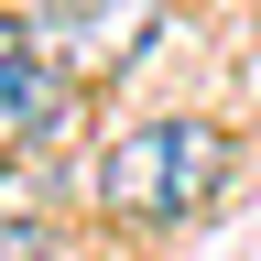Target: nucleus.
Instances as JSON below:
<instances>
[{
	"label": "nucleus",
	"mask_w": 261,
	"mask_h": 261,
	"mask_svg": "<svg viewBox=\"0 0 261 261\" xmlns=\"http://www.w3.org/2000/svg\"><path fill=\"white\" fill-rule=\"evenodd\" d=\"M228 185V130L218 120H142L98 152V207L130 228H185Z\"/></svg>",
	"instance_id": "f257e3e1"
},
{
	"label": "nucleus",
	"mask_w": 261,
	"mask_h": 261,
	"mask_svg": "<svg viewBox=\"0 0 261 261\" xmlns=\"http://www.w3.org/2000/svg\"><path fill=\"white\" fill-rule=\"evenodd\" d=\"M22 33L76 87H98V76H120V65H142V44L163 33V0H22Z\"/></svg>",
	"instance_id": "f03ea898"
},
{
	"label": "nucleus",
	"mask_w": 261,
	"mask_h": 261,
	"mask_svg": "<svg viewBox=\"0 0 261 261\" xmlns=\"http://www.w3.org/2000/svg\"><path fill=\"white\" fill-rule=\"evenodd\" d=\"M76 120V76L22 33V11H0V152L22 142H55V130Z\"/></svg>",
	"instance_id": "7ed1b4c3"
},
{
	"label": "nucleus",
	"mask_w": 261,
	"mask_h": 261,
	"mask_svg": "<svg viewBox=\"0 0 261 261\" xmlns=\"http://www.w3.org/2000/svg\"><path fill=\"white\" fill-rule=\"evenodd\" d=\"M0 261H44V228H33V218H0Z\"/></svg>",
	"instance_id": "20e7f679"
},
{
	"label": "nucleus",
	"mask_w": 261,
	"mask_h": 261,
	"mask_svg": "<svg viewBox=\"0 0 261 261\" xmlns=\"http://www.w3.org/2000/svg\"><path fill=\"white\" fill-rule=\"evenodd\" d=\"M0 163H11V152H0Z\"/></svg>",
	"instance_id": "39448f33"
}]
</instances>
